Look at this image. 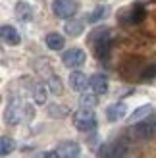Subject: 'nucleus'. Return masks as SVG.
<instances>
[{"label":"nucleus","instance_id":"nucleus-22","mask_svg":"<svg viewBox=\"0 0 156 158\" xmlns=\"http://www.w3.org/2000/svg\"><path fill=\"white\" fill-rule=\"evenodd\" d=\"M48 114H50L52 118H64V116H68V108L60 106V104H50Z\"/></svg>","mask_w":156,"mask_h":158},{"label":"nucleus","instance_id":"nucleus-23","mask_svg":"<svg viewBox=\"0 0 156 158\" xmlns=\"http://www.w3.org/2000/svg\"><path fill=\"white\" fill-rule=\"evenodd\" d=\"M156 75V66H150V68H145L143 73H141V79L143 81H146V79H152Z\"/></svg>","mask_w":156,"mask_h":158},{"label":"nucleus","instance_id":"nucleus-18","mask_svg":"<svg viewBox=\"0 0 156 158\" xmlns=\"http://www.w3.org/2000/svg\"><path fill=\"white\" fill-rule=\"evenodd\" d=\"M46 97H48V85L37 83L33 87V100H35V104H44Z\"/></svg>","mask_w":156,"mask_h":158},{"label":"nucleus","instance_id":"nucleus-19","mask_svg":"<svg viewBox=\"0 0 156 158\" xmlns=\"http://www.w3.org/2000/svg\"><path fill=\"white\" fill-rule=\"evenodd\" d=\"M106 14H108V8L100 4V6H96L95 10H92V12L89 14L87 21H89V23H98V21H102V19L106 18Z\"/></svg>","mask_w":156,"mask_h":158},{"label":"nucleus","instance_id":"nucleus-21","mask_svg":"<svg viewBox=\"0 0 156 158\" xmlns=\"http://www.w3.org/2000/svg\"><path fill=\"white\" fill-rule=\"evenodd\" d=\"M46 85H48V91L54 93V94H62V93H64V87H62L60 77L54 75V73L48 75V81H46Z\"/></svg>","mask_w":156,"mask_h":158},{"label":"nucleus","instance_id":"nucleus-16","mask_svg":"<svg viewBox=\"0 0 156 158\" xmlns=\"http://www.w3.org/2000/svg\"><path fill=\"white\" fill-rule=\"evenodd\" d=\"M79 106L81 108H95L98 106V94L92 91H85L79 97Z\"/></svg>","mask_w":156,"mask_h":158},{"label":"nucleus","instance_id":"nucleus-7","mask_svg":"<svg viewBox=\"0 0 156 158\" xmlns=\"http://www.w3.org/2000/svg\"><path fill=\"white\" fill-rule=\"evenodd\" d=\"M125 116H127V104L125 102H114V104H110L106 108V120L110 123L120 122Z\"/></svg>","mask_w":156,"mask_h":158},{"label":"nucleus","instance_id":"nucleus-15","mask_svg":"<svg viewBox=\"0 0 156 158\" xmlns=\"http://www.w3.org/2000/svg\"><path fill=\"white\" fill-rule=\"evenodd\" d=\"M44 43H46V46H48L50 50H62L64 44H66V39L60 33H48L44 37Z\"/></svg>","mask_w":156,"mask_h":158},{"label":"nucleus","instance_id":"nucleus-3","mask_svg":"<svg viewBox=\"0 0 156 158\" xmlns=\"http://www.w3.org/2000/svg\"><path fill=\"white\" fill-rule=\"evenodd\" d=\"M79 10L77 0H54L52 2V12L60 19H72Z\"/></svg>","mask_w":156,"mask_h":158},{"label":"nucleus","instance_id":"nucleus-8","mask_svg":"<svg viewBox=\"0 0 156 158\" xmlns=\"http://www.w3.org/2000/svg\"><path fill=\"white\" fill-rule=\"evenodd\" d=\"M0 37H2V41L6 44H10V46H18L21 43V37L18 33V29L14 25H10V23H4V25L0 27Z\"/></svg>","mask_w":156,"mask_h":158},{"label":"nucleus","instance_id":"nucleus-10","mask_svg":"<svg viewBox=\"0 0 156 158\" xmlns=\"http://www.w3.org/2000/svg\"><path fill=\"white\" fill-rule=\"evenodd\" d=\"M56 151L60 152L62 158H79L81 154V147L75 143V141H62L58 145Z\"/></svg>","mask_w":156,"mask_h":158},{"label":"nucleus","instance_id":"nucleus-12","mask_svg":"<svg viewBox=\"0 0 156 158\" xmlns=\"http://www.w3.org/2000/svg\"><path fill=\"white\" fill-rule=\"evenodd\" d=\"M87 85H89V79H87L85 73H81V72H72L69 73V87H72V91L85 93L87 91Z\"/></svg>","mask_w":156,"mask_h":158},{"label":"nucleus","instance_id":"nucleus-11","mask_svg":"<svg viewBox=\"0 0 156 158\" xmlns=\"http://www.w3.org/2000/svg\"><path fill=\"white\" fill-rule=\"evenodd\" d=\"M15 18H18L21 23H29L31 19H33V8H31L29 2H25V0H19V2H15Z\"/></svg>","mask_w":156,"mask_h":158},{"label":"nucleus","instance_id":"nucleus-9","mask_svg":"<svg viewBox=\"0 0 156 158\" xmlns=\"http://www.w3.org/2000/svg\"><path fill=\"white\" fill-rule=\"evenodd\" d=\"M89 89L96 94H106L108 89H110V83H108V77L102 73H95L89 79Z\"/></svg>","mask_w":156,"mask_h":158},{"label":"nucleus","instance_id":"nucleus-2","mask_svg":"<svg viewBox=\"0 0 156 158\" xmlns=\"http://www.w3.org/2000/svg\"><path fill=\"white\" fill-rule=\"evenodd\" d=\"M73 125L83 133H92L96 129V116L92 108H79L73 112Z\"/></svg>","mask_w":156,"mask_h":158},{"label":"nucleus","instance_id":"nucleus-20","mask_svg":"<svg viewBox=\"0 0 156 158\" xmlns=\"http://www.w3.org/2000/svg\"><path fill=\"white\" fill-rule=\"evenodd\" d=\"M15 151V141L12 137H2L0 139V154L2 156H8V154H12Z\"/></svg>","mask_w":156,"mask_h":158},{"label":"nucleus","instance_id":"nucleus-5","mask_svg":"<svg viewBox=\"0 0 156 158\" xmlns=\"http://www.w3.org/2000/svg\"><path fill=\"white\" fill-rule=\"evenodd\" d=\"M85 60H87V54L85 50L81 48H69L62 54V64L69 69H75V68H81L85 64Z\"/></svg>","mask_w":156,"mask_h":158},{"label":"nucleus","instance_id":"nucleus-17","mask_svg":"<svg viewBox=\"0 0 156 158\" xmlns=\"http://www.w3.org/2000/svg\"><path fill=\"white\" fill-rule=\"evenodd\" d=\"M83 29H85V23L79 21V19H69L66 25H64L66 35H69V37H79L83 33Z\"/></svg>","mask_w":156,"mask_h":158},{"label":"nucleus","instance_id":"nucleus-4","mask_svg":"<svg viewBox=\"0 0 156 158\" xmlns=\"http://www.w3.org/2000/svg\"><path fill=\"white\" fill-rule=\"evenodd\" d=\"M129 133H131V137H135V139H149L156 133V120L154 118H149V120L133 123Z\"/></svg>","mask_w":156,"mask_h":158},{"label":"nucleus","instance_id":"nucleus-1","mask_svg":"<svg viewBox=\"0 0 156 158\" xmlns=\"http://www.w3.org/2000/svg\"><path fill=\"white\" fill-rule=\"evenodd\" d=\"M31 116H33V110L29 108L27 102H21V100H18V98H12L10 104L6 106L4 120H6V123L15 125V123L23 122V120H29Z\"/></svg>","mask_w":156,"mask_h":158},{"label":"nucleus","instance_id":"nucleus-13","mask_svg":"<svg viewBox=\"0 0 156 158\" xmlns=\"http://www.w3.org/2000/svg\"><path fill=\"white\" fill-rule=\"evenodd\" d=\"M143 18H145V6H143L141 2H137V4H133V6L127 8V18H125L127 23H131V25H137V23L143 21Z\"/></svg>","mask_w":156,"mask_h":158},{"label":"nucleus","instance_id":"nucleus-24","mask_svg":"<svg viewBox=\"0 0 156 158\" xmlns=\"http://www.w3.org/2000/svg\"><path fill=\"white\" fill-rule=\"evenodd\" d=\"M48 158H62V156L58 151H52V152H48Z\"/></svg>","mask_w":156,"mask_h":158},{"label":"nucleus","instance_id":"nucleus-14","mask_svg":"<svg viewBox=\"0 0 156 158\" xmlns=\"http://www.w3.org/2000/svg\"><path fill=\"white\" fill-rule=\"evenodd\" d=\"M154 112V108L150 104H143V106H139L137 110H133V114L129 116V125H133V123H139V122H143V120H149V118L152 116Z\"/></svg>","mask_w":156,"mask_h":158},{"label":"nucleus","instance_id":"nucleus-6","mask_svg":"<svg viewBox=\"0 0 156 158\" xmlns=\"http://www.w3.org/2000/svg\"><path fill=\"white\" fill-rule=\"evenodd\" d=\"M95 44V54H96V58L98 60H108L110 58V52H112V37H110V31H108L106 35H102L98 39V41L92 43Z\"/></svg>","mask_w":156,"mask_h":158}]
</instances>
